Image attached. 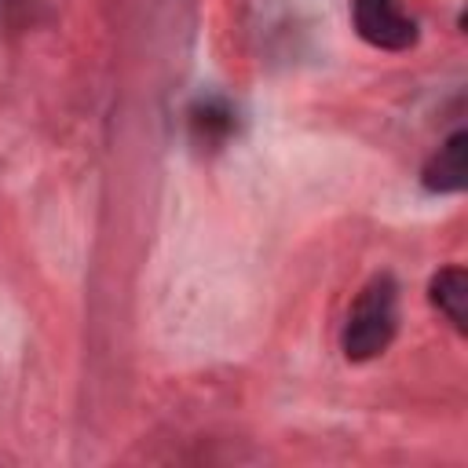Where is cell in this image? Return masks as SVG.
<instances>
[{
  "label": "cell",
  "mask_w": 468,
  "mask_h": 468,
  "mask_svg": "<svg viewBox=\"0 0 468 468\" xmlns=\"http://www.w3.org/2000/svg\"><path fill=\"white\" fill-rule=\"evenodd\" d=\"M424 186L431 194H457L468 183V135L453 132L424 165Z\"/></svg>",
  "instance_id": "3"
},
{
  "label": "cell",
  "mask_w": 468,
  "mask_h": 468,
  "mask_svg": "<svg viewBox=\"0 0 468 468\" xmlns=\"http://www.w3.org/2000/svg\"><path fill=\"white\" fill-rule=\"evenodd\" d=\"M395 333H399V285L391 274H377L355 296L340 333V347L347 362H369L388 351Z\"/></svg>",
  "instance_id": "1"
},
{
  "label": "cell",
  "mask_w": 468,
  "mask_h": 468,
  "mask_svg": "<svg viewBox=\"0 0 468 468\" xmlns=\"http://www.w3.org/2000/svg\"><path fill=\"white\" fill-rule=\"evenodd\" d=\"M351 22L358 37L380 51H406L417 44V22L406 0H351Z\"/></svg>",
  "instance_id": "2"
},
{
  "label": "cell",
  "mask_w": 468,
  "mask_h": 468,
  "mask_svg": "<svg viewBox=\"0 0 468 468\" xmlns=\"http://www.w3.org/2000/svg\"><path fill=\"white\" fill-rule=\"evenodd\" d=\"M428 296H431V303L439 307V314H442L457 333L468 329V274H464L461 267H442V271L431 278Z\"/></svg>",
  "instance_id": "4"
}]
</instances>
